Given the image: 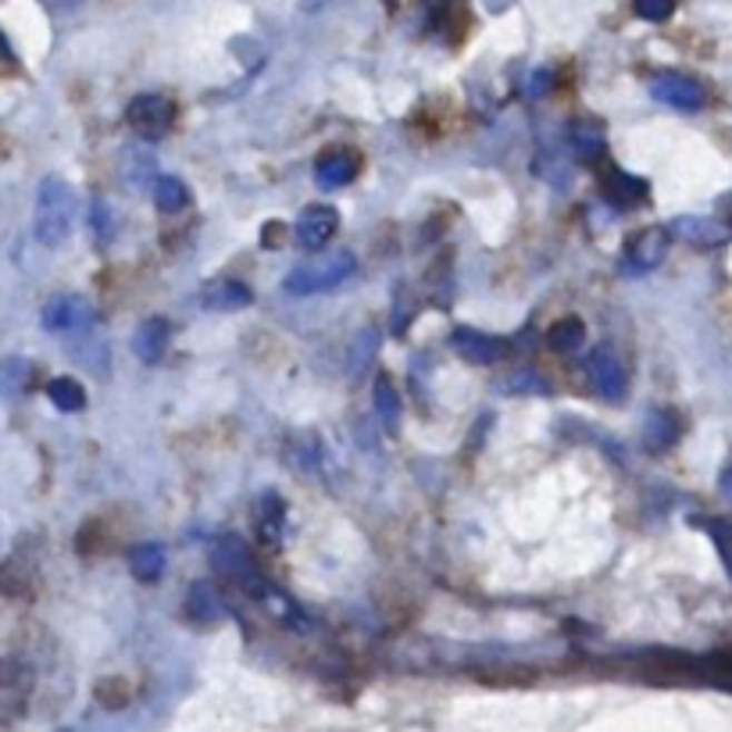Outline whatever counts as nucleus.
<instances>
[{
  "instance_id": "27",
  "label": "nucleus",
  "mask_w": 732,
  "mask_h": 732,
  "mask_svg": "<svg viewBox=\"0 0 732 732\" xmlns=\"http://www.w3.org/2000/svg\"><path fill=\"white\" fill-rule=\"evenodd\" d=\"M633 8L646 22H665V19H672L675 0H633Z\"/></svg>"
},
{
  "instance_id": "1",
  "label": "nucleus",
  "mask_w": 732,
  "mask_h": 732,
  "mask_svg": "<svg viewBox=\"0 0 732 732\" xmlns=\"http://www.w3.org/2000/svg\"><path fill=\"white\" fill-rule=\"evenodd\" d=\"M79 194L58 176H47L37 190V211H32V233L43 247H61L76 229Z\"/></svg>"
},
{
  "instance_id": "25",
  "label": "nucleus",
  "mask_w": 732,
  "mask_h": 732,
  "mask_svg": "<svg viewBox=\"0 0 732 732\" xmlns=\"http://www.w3.org/2000/svg\"><path fill=\"white\" fill-rule=\"evenodd\" d=\"M704 530H708V536L714 540V547H719V554H722V561H725V568H729V575H732V522L711 518V522H704Z\"/></svg>"
},
{
  "instance_id": "13",
  "label": "nucleus",
  "mask_w": 732,
  "mask_h": 732,
  "mask_svg": "<svg viewBox=\"0 0 732 732\" xmlns=\"http://www.w3.org/2000/svg\"><path fill=\"white\" fill-rule=\"evenodd\" d=\"M254 300V294L236 279H218V283H208V289L200 294V304L215 315H229V311H244L247 304Z\"/></svg>"
},
{
  "instance_id": "16",
  "label": "nucleus",
  "mask_w": 732,
  "mask_h": 732,
  "mask_svg": "<svg viewBox=\"0 0 732 732\" xmlns=\"http://www.w3.org/2000/svg\"><path fill=\"white\" fill-rule=\"evenodd\" d=\"M186 611H190L194 622H215L222 615V597H218V590L211 583H194L190 586V597H186Z\"/></svg>"
},
{
  "instance_id": "24",
  "label": "nucleus",
  "mask_w": 732,
  "mask_h": 732,
  "mask_svg": "<svg viewBox=\"0 0 732 732\" xmlns=\"http://www.w3.org/2000/svg\"><path fill=\"white\" fill-rule=\"evenodd\" d=\"M376 407H379L383 422L389 425V429H394L397 418H400V397H397L394 379H389V376H379V379H376Z\"/></svg>"
},
{
  "instance_id": "30",
  "label": "nucleus",
  "mask_w": 732,
  "mask_h": 732,
  "mask_svg": "<svg viewBox=\"0 0 732 732\" xmlns=\"http://www.w3.org/2000/svg\"><path fill=\"white\" fill-rule=\"evenodd\" d=\"M276 236H279V240H283V229H279V222H268V233H265V244L271 247V244H276Z\"/></svg>"
},
{
  "instance_id": "14",
  "label": "nucleus",
  "mask_w": 732,
  "mask_h": 732,
  "mask_svg": "<svg viewBox=\"0 0 732 732\" xmlns=\"http://www.w3.org/2000/svg\"><path fill=\"white\" fill-rule=\"evenodd\" d=\"M354 176H357V158L350 150H329L315 165V182L322 190H339V186L354 182Z\"/></svg>"
},
{
  "instance_id": "8",
  "label": "nucleus",
  "mask_w": 732,
  "mask_h": 732,
  "mask_svg": "<svg viewBox=\"0 0 732 732\" xmlns=\"http://www.w3.org/2000/svg\"><path fill=\"white\" fill-rule=\"evenodd\" d=\"M672 236L665 226H651V229H640L633 240L625 244V271H651L665 261Z\"/></svg>"
},
{
  "instance_id": "7",
  "label": "nucleus",
  "mask_w": 732,
  "mask_h": 732,
  "mask_svg": "<svg viewBox=\"0 0 732 732\" xmlns=\"http://www.w3.org/2000/svg\"><path fill=\"white\" fill-rule=\"evenodd\" d=\"M211 565L222 572L226 578H236V583H247L254 590H261L258 575H254V561H250V551L240 536H222L211 543Z\"/></svg>"
},
{
  "instance_id": "2",
  "label": "nucleus",
  "mask_w": 732,
  "mask_h": 732,
  "mask_svg": "<svg viewBox=\"0 0 732 732\" xmlns=\"http://www.w3.org/2000/svg\"><path fill=\"white\" fill-rule=\"evenodd\" d=\"M354 254H329V258H318V261H308V265H297L294 271L286 276V294L294 297H308V294H326V289L339 286L344 279L354 276Z\"/></svg>"
},
{
  "instance_id": "4",
  "label": "nucleus",
  "mask_w": 732,
  "mask_h": 732,
  "mask_svg": "<svg viewBox=\"0 0 732 732\" xmlns=\"http://www.w3.org/2000/svg\"><path fill=\"white\" fill-rule=\"evenodd\" d=\"M43 329L50 333H82L90 329L93 322V308L87 297H72V294H61V297H50L43 304Z\"/></svg>"
},
{
  "instance_id": "31",
  "label": "nucleus",
  "mask_w": 732,
  "mask_h": 732,
  "mask_svg": "<svg viewBox=\"0 0 732 732\" xmlns=\"http://www.w3.org/2000/svg\"><path fill=\"white\" fill-rule=\"evenodd\" d=\"M722 493H725V497L732 501V468H725V472H722Z\"/></svg>"
},
{
  "instance_id": "18",
  "label": "nucleus",
  "mask_w": 732,
  "mask_h": 732,
  "mask_svg": "<svg viewBox=\"0 0 732 732\" xmlns=\"http://www.w3.org/2000/svg\"><path fill=\"white\" fill-rule=\"evenodd\" d=\"M568 144H572V155L583 165L597 161L604 155V132H601V126H593V122H575Z\"/></svg>"
},
{
  "instance_id": "22",
  "label": "nucleus",
  "mask_w": 732,
  "mask_h": 732,
  "mask_svg": "<svg viewBox=\"0 0 732 732\" xmlns=\"http://www.w3.org/2000/svg\"><path fill=\"white\" fill-rule=\"evenodd\" d=\"M186 200H190V190H186L182 179H176V176H158V179H155V204H158L165 215L182 211Z\"/></svg>"
},
{
  "instance_id": "29",
  "label": "nucleus",
  "mask_w": 732,
  "mask_h": 732,
  "mask_svg": "<svg viewBox=\"0 0 732 732\" xmlns=\"http://www.w3.org/2000/svg\"><path fill=\"white\" fill-rule=\"evenodd\" d=\"M326 4H329V0H300V11H308V14H311V11H322Z\"/></svg>"
},
{
  "instance_id": "28",
  "label": "nucleus",
  "mask_w": 732,
  "mask_h": 732,
  "mask_svg": "<svg viewBox=\"0 0 732 732\" xmlns=\"http://www.w3.org/2000/svg\"><path fill=\"white\" fill-rule=\"evenodd\" d=\"M155 168L158 165H155V158H150V155H140V158H136V165L126 158V182L129 186H144L150 176H155Z\"/></svg>"
},
{
  "instance_id": "15",
  "label": "nucleus",
  "mask_w": 732,
  "mask_h": 732,
  "mask_svg": "<svg viewBox=\"0 0 732 732\" xmlns=\"http://www.w3.org/2000/svg\"><path fill=\"white\" fill-rule=\"evenodd\" d=\"M604 197L615 204V208H636L646 200V182L622 172V168H611L604 176Z\"/></svg>"
},
{
  "instance_id": "23",
  "label": "nucleus",
  "mask_w": 732,
  "mask_h": 732,
  "mask_svg": "<svg viewBox=\"0 0 732 732\" xmlns=\"http://www.w3.org/2000/svg\"><path fill=\"white\" fill-rule=\"evenodd\" d=\"M583 339H586V326H583L578 318H561L557 326L547 333V344H551V350H557V354L578 350V347H583Z\"/></svg>"
},
{
  "instance_id": "26",
  "label": "nucleus",
  "mask_w": 732,
  "mask_h": 732,
  "mask_svg": "<svg viewBox=\"0 0 732 732\" xmlns=\"http://www.w3.org/2000/svg\"><path fill=\"white\" fill-rule=\"evenodd\" d=\"M97 701L105 708H111V711L126 708L129 704V683L126 679H105V683L97 686Z\"/></svg>"
},
{
  "instance_id": "17",
  "label": "nucleus",
  "mask_w": 732,
  "mask_h": 732,
  "mask_svg": "<svg viewBox=\"0 0 732 732\" xmlns=\"http://www.w3.org/2000/svg\"><path fill=\"white\" fill-rule=\"evenodd\" d=\"M643 439H646V447L651 451H669L679 439V418L672 412H651L646 415Z\"/></svg>"
},
{
  "instance_id": "12",
  "label": "nucleus",
  "mask_w": 732,
  "mask_h": 732,
  "mask_svg": "<svg viewBox=\"0 0 732 732\" xmlns=\"http://www.w3.org/2000/svg\"><path fill=\"white\" fill-rule=\"evenodd\" d=\"M168 336H172V326L165 318H147L132 333V354L147 365H158L168 350Z\"/></svg>"
},
{
  "instance_id": "3",
  "label": "nucleus",
  "mask_w": 732,
  "mask_h": 732,
  "mask_svg": "<svg viewBox=\"0 0 732 732\" xmlns=\"http://www.w3.org/2000/svg\"><path fill=\"white\" fill-rule=\"evenodd\" d=\"M126 122H129V129L136 136H140V140L158 144L161 136L172 129V122H176V105L168 97H161V93H144V97H136L132 105H129Z\"/></svg>"
},
{
  "instance_id": "9",
  "label": "nucleus",
  "mask_w": 732,
  "mask_h": 732,
  "mask_svg": "<svg viewBox=\"0 0 732 732\" xmlns=\"http://www.w3.org/2000/svg\"><path fill=\"white\" fill-rule=\"evenodd\" d=\"M651 93H654V100H661V105H669L675 111H701L704 100H708L701 82L690 79V76H675V72L657 76L651 82Z\"/></svg>"
},
{
  "instance_id": "32",
  "label": "nucleus",
  "mask_w": 732,
  "mask_h": 732,
  "mask_svg": "<svg viewBox=\"0 0 732 732\" xmlns=\"http://www.w3.org/2000/svg\"><path fill=\"white\" fill-rule=\"evenodd\" d=\"M55 4H61V8H76V4H82V0H55Z\"/></svg>"
},
{
  "instance_id": "20",
  "label": "nucleus",
  "mask_w": 732,
  "mask_h": 732,
  "mask_svg": "<svg viewBox=\"0 0 732 732\" xmlns=\"http://www.w3.org/2000/svg\"><path fill=\"white\" fill-rule=\"evenodd\" d=\"M47 397L55 407H61V412H82L87 407V389H82L79 379L72 376H58L47 383Z\"/></svg>"
},
{
  "instance_id": "10",
  "label": "nucleus",
  "mask_w": 732,
  "mask_h": 732,
  "mask_svg": "<svg viewBox=\"0 0 732 732\" xmlns=\"http://www.w3.org/2000/svg\"><path fill=\"white\" fill-rule=\"evenodd\" d=\"M451 344L472 365H497V362H504V357H507V339L479 333V329H465V326L454 329Z\"/></svg>"
},
{
  "instance_id": "11",
  "label": "nucleus",
  "mask_w": 732,
  "mask_h": 732,
  "mask_svg": "<svg viewBox=\"0 0 732 732\" xmlns=\"http://www.w3.org/2000/svg\"><path fill=\"white\" fill-rule=\"evenodd\" d=\"M669 236H672V240L690 244V247L708 250V247H722V244H729V236H732V233H729L722 222H714V218L683 215V218H675V222H669Z\"/></svg>"
},
{
  "instance_id": "5",
  "label": "nucleus",
  "mask_w": 732,
  "mask_h": 732,
  "mask_svg": "<svg viewBox=\"0 0 732 732\" xmlns=\"http://www.w3.org/2000/svg\"><path fill=\"white\" fill-rule=\"evenodd\" d=\"M336 229H339V211L333 204H308L294 226V240L304 250H318L333 240Z\"/></svg>"
},
{
  "instance_id": "21",
  "label": "nucleus",
  "mask_w": 732,
  "mask_h": 732,
  "mask_svg": "<svg viewBox=\"0 0 732 732\" xmlns=\"http://www.w3.org/2000/svg\"><path fill=\"white\" fill-rule=\"evenodd\" d=\"M283 518H286V501L279 497V493H265L261 515H258V533L265 543H276L283 536Z\"/></svg>"
},
{
  "instance_id": "19",
  "label": "nucleus",
  "mask_w": 732,
  "mask_h": 732,
  "mask_svg": "<svg viewBox=\"0 0 732 732\" xmlns=\"http://www.w3.org/2000/svg\"><path fill=\"white\" fill-rule=\"evenodd\" d=\"M129 568L140 583H155V578H161V572H165V551L158 547V543H140V547H132V554H129Z\"/></svg>"
},
{
  "instance_id": "6",
  "label": "nucleus",
  "mask_w": 732,
  "mask_h": 732,
  "mask_svg": "<svg viewBox=\"0 0 732 732\" xmlns=\"http://www.w3.org/2000/svg\"><path fill=\"white\" fill-rule=\"evenodd\" d=\"M586 372H590V383H593V389L604 397V400H611V404H619V400H625V365H622V357L611 350V347H597L590 354V362H586Z\"/></svg>"
}]
</instances>
